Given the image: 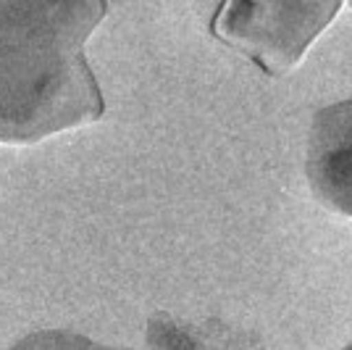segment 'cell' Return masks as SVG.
Listing matches in <instances>:
<instances>
[{
    "instance_id": "6da1fadb",
    "label": "cell",
    "mask_w": 352,
    "mask_h": 350,
    "mask_svg": "<svg viewBox=\"0 0 352 350\" xmlns=\"http://www.w3.org/2000/svg\"><path fill=\"white\" fill-rule=\"evenodd\" d=\"M105 0H0V143H40L105 114L85 45Z\"/></svg>"
},
{
    "instance_id": "7a4b0ae2",
    "label": "cell",
    "mask_w": 352,
    "mask_h": 350,
    "mask_svg": "<svg viewBox=\"0 0 352 350\" xmlns=\"http://www.w3.org/2000/svg\"><path fill=\"white\" fill-rule=\"evenodd\" d=\"M344 0H223L213 37L248 56L268 76L292 72Z\"/></svg>"
},
{
    "instance_id": "3957f363",
    "label": "cell",
    "mask_w": 352,
    "mask_h": 350,
    "mask_svg": "<svg viewBox=\"0 0 352 350\" xmlns=\"http://www.w3.org/2000/svg\"><path fill=\"white\" fill-rule=\"evenodd\" d=\"M308 182L323 205L352 219V101L329 105L313 119Z\"/></svg>"
},
{
    "instance_id": "277c9868",
    "label": "cell",
    "mask_w": 352,
    "mask_h": 350,
    "mask_svg": "<svg viewBox=\"0 0 352 350\" xmlns=\"http://www.w3.org/2000/svg\"><path fill=\"white\" fill-rule=\"evenodd\" d=\"M147 345L153 350H263L258 337L223 321H190L158 311L147 321Z\"/></svg>"
},
{
    "instance_id": "5b68a950",
    "label": "cell",
    "mask_w": 352,
    "mask_h": 350,
    "mask_svg": "<svg viewBox=\"0 0 352 350\" xmlns=\"http://www.w3.org/2000/svg\"><path fill=\"white\" fill-rule=\"evenodd\" d=\"M11 350H132V348H111L98 340H89L76 332H66V329H40L32 332L24 340H19Z\"/></svg>"
},
{
    "instance_id": "8992f818",
    "label": "cell",
    "mask_w": 352,
    "mask_h": 350,
    "mask_svg": "<svg viewBox=\"0 0 352 350\" xmlns=\"http://www.w3.org/2000/svg\"><path fill=\"white\" fill-rule=\"evenodd\" d=\"M344 350H352V342H350V345H347V348H344Z\"/></svg>"
},
{
    "instance_id": "52a82bcc",
    "label": "cell",
    "mask_w": 352,
    "mask_h": 350,
    "mask_svg": "<svg viewBox=\"0 0 352 350\" xmlns=\"http://www.w3.org/2000/svg\"><path fill=\"white\" fill-rule=\"evenodd\" d=\"M350 3H352V0H350Z\"/></svg>"
}]
</instances>
